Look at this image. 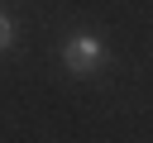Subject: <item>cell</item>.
Segmentation results:
<instances>
[{
	"label": "cell",
	"mask_w": 153,
	"mask_h": 143,
	"mask_svg": "<svg viewBox=\"0 0 153 143\" xmlns=\"http://www.w3.org/2000/svg\"><path fill=\"white\" fill-rule=\"evenodd\" d=\"M10 43H14V24H10V14L0 10V52H5Z\"/></svg>",
	"instance_id": "2"
},
{
	"label": "cell",
	"mask_w": 153,
	"mask_h": 143,
	"mask_svg": "<svg viewBox=\"0 0 153 143\" xmlns=\"http://www.w3.org/2000/svg\"><path fill=\"white\" fill-rule=\"evenodd\" d=\"M100 62H105V43H100L96 33H72V38L62 43V67H67L72 76H91Z\"/></svg>",
	"instance_id": "1"
}]
</instances>
